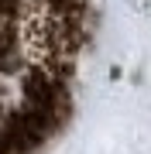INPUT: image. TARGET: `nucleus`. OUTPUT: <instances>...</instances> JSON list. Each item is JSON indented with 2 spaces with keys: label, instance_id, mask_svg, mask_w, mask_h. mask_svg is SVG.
Here are the masks:
<instances>
[]
</instances>
